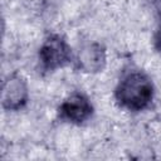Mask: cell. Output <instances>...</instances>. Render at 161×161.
Listing matches in <instances>:
<instances>
[{
  "mask_svg": "<svg viewBox=\"0 0 161 161\" xmlns=\"http://www.w3.org/2000/svg\"><path fill=\"white\" fill-rule=\"evenodd\" d=\"M72 60V49L60 34L48 35L39 49V62L45 72H54Z\"/></svg>",
  "mask_w": 161,
  "mask_h": 161,
  "instance_id": "obj_2",
  "label": "cell"
},
{
  "mask_svg": "<svg viewBox=\"0 0 161 161\" xmlns=\"http://www.w3.org/2000/svg\"><path fill=\"white\" fill-rule=\"evenodd\" d=\"M153 44H155L156 50L161 54V23H160V25H158V28H157V30H156V33H155Z\"/></svg>",
  "mask_w": 161,
  "mask_h": 161,
  "instance_id": "obj_6",
  "label": "cell"
},
{
  "mask_svg": "<svg viewBox=\"0 0 161 161\" xmlns=\"http://www.w3.org/2000/svg\"><path fill=\"white\" fill-rule=\"evenodd\" d=\"M107 63L106 48L97 42L83 45L77 55L78 68L84 73H98L102 72Z\"/></svg>",
  "mask_w": 161,
  "mask_h": 161,
  "instance_id": "obj_5",
  "label": "cell"
},
{
  "mask_svg": "<svg viewBox=\"0 0 161 161\" xmlns=\"http://www.w3.org/2000/svg\"><path fill=\"white\" fill-rule=\"evenodd\" d=\"M93 114V106L87 96L75 92L68 96L59 106V116L62 119L80 125L88 121Z\"/></svg>",
  "mask_w": 161,
  "mask_h": 161,
  "instance_id": "obj_4",
  "label": "cell"
},
{
  "mask_svg": "<svg viewBox=\"0 0 161 161\" xmlns=\"http://www.w3.org/2000/svg\"><path fill=\"white\" fill-rule=\"evenodd\" d=\"M153 83L142 70H128L118 80L114 89V99L119 107L127 111H142L150 106L153 98Z\"/></svg>",
  "mask_w": 161,
  "mask_h": 161,
  "instance_id": "obj_1",
  "label": "cell"
},
{
  "mask_svg": "<svg viewBox=\"0 0 161 161\" xmlns=\"http://www.w3.org/2000/svg\"><path fill=\"white\" fill-rule=\"evenodd\" d=\"M29 101V89L26 80L18 73L9 75L1 89V106L6 111H19Z\"/></svg>",
  "mask_w": 161,
  "mask_h": 161,
  "instance_id": "obj_3",
  "label": "cell"
},
{
  "mask_svg": "<svg viewBox=\"0 0 161 161\" xmlns=\"http://www.w3.org/2000/svg\"><path fill=\"white\" fill-rule=\"evenodd\" d=\"M152 3H153V8H155L157 15L161 18V0H152Z\"/></svg>",
  "mask_w": 161,
  "mask_h": 161,
  "instance_id": "obj_7",
  "label": "cell"
}]
</instances>
